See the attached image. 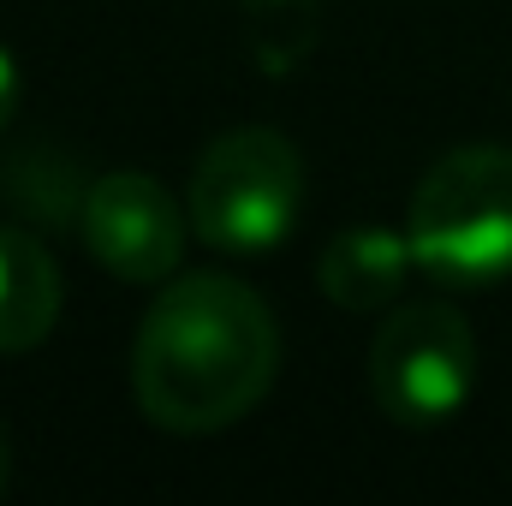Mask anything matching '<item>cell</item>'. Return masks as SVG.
<instances>
[{
    "instance_id": "obj_1",
    "label": "cell",
    "mask_w": 512,
    "mask_h": 506,
    "mask_svg": "<svg viewBox=\"0 0 512 506\" xmlns=\"http://www.w3.org/2000/svg\"><path fill=\"white\" fill-rule=\"evenodd\" d=\"M280 376V328L239 274L161 280L131 340L137 411L167 435H221L245 423Z\"/></svg>"
},
{
    "instance_id": "obj_2",
    "label": "cell",
    "mask_w": 512,
    "mask_h": 506,
    "mask_svg": "<svg viewBox=\"0 0 512 506\" xmlns=\"http://www.w3.org/2000/svg\"><path fill=\"white\" fill-rule=\"evenodd\" d=\"M417 268L447 286H489L512 274V149L465 143L441 155L405 215Z\"/></svg>"
},
{
    "instance_id": "obj_3",
    "label": "cell",
    "mask_w": 512,
    "mask_h": 506,
    "mask_svg": "<svg viewBox=\"0 0 512 506\" xmlns=\"http://www.w3.org/2000/svg\"><path fill=\"white\" fill-rule=\"evenodd\" d=\"M191 233L227 256L274 251L304 209V155L268 126L221 131L191 167Z\"/></svg>"
},
{
    "instance_id": "obj_4",
    "label": "cell",
    "mask_w": 512,
    "mask_h": 506,
    "mask_svg": "<svg viewBox=\"0 0 512 506\" xmlns=\"http://www.w3.org/2000/svg\"><path fill=\"white\" fill-rule=\"evenodd\" d=\"M477 387V334L453 304H393L370 340V393L393 423L435 429L465 411Z\"/></svg>"
},
{
    "instance_id": "obj_5",
    "label": "cell",
    "mask_w": 512,
    "mask_h": 506,
    "mask_svg": "<svg viewBox=\"0 0 512 506\" xmlns=\"http://www.w3.org/2000/svg\"><path fill=\"white\" fill-rule=\"evenodd\" d=\"M78 233H84V251L96 256L114 280H126V286H161L185 262L191 209H179L161 179H149L137 167H120V173H102L84 191Z\"/></svg>"
},
{
    "instance_id": "obj_6",
    "label": "cell",
    "mask_w": 512,
    "mask_h": 506,
    "mask_svg": "<svg viewBox=\"0 0 512 506\" xmlns=\"http://www.w3.org/2000/svg\"><path fill=\"white\" fill-rule=\"evenodd\" d=\"M411 268H417V251L393 227H346V233H334L322 245V256H316V280H322L328 304H340L352 316L393 310Z\"/></svg>"
},
{
    "instance_id": "obj_7",
    "label": "cell",
    "mask_w": 512,
    "mask_h": 506,
    "mask_svg": "<svg viewBox=\"0 0 512 506\" xmlns=\"http://www.w3.org/2000/svg\"><path fill=\"white\" fill-rule=\"evenodd\" d=\"M60 304H66V280L48 245L0 221V352L42 346L60 322Z\"/></svg>"
},
{
    "instance_id": "obj_8",
    "label": "cell",
    "mask_w": 512,
    "mask_h": 506,
    "mask_svg": "<svg viewBox=\"0 0 512 506\" xmlns=\"http://www.w3.org/2000/svg\"><path fill=\"white\" fill-rule=\"evenodd\" d=\"M18 96H24V84H18V60L0 48V131L18 120Z\"/></svg>"
},
{
    "instance_id": "obj_9",
    "label": "cell",
    "mask_w": 512,
    "mask_h": 506,
    "mask_svg": "<svg viewBox=\"0 0 512 506\" xmlns=\"http://www.w3.org/2000/svg\"><path fill=\"white\" fill-rule=\"evenodd\" d=\"M6 483H12V435L0 423V495H6Z\"/></svg>"
}]
</instances>
